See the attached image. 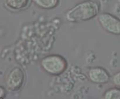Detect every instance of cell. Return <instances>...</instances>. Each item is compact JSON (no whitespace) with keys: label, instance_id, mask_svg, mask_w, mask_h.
I'll return each mask as SVG.
<instances>
[{"label":"cell","instance_id":"obj_1","mask_svg":"<svg viewBox=\"0 0 120 99\" xmlns=\"http://www.w3.org/2000/svg\"><path fill=\"white\" fill-rule=\"evenodd\" d=\"M101 3L97 0H84L78 2L64 13V18L70 23L90 20L100 13Z\"/></svg>","mask_w":120,"mask_h":99},{"label":"cell","instance_id":"obj_2","mask_svg":"<svg viewBox=\"0 0 120 99\" xmlns=\"http://www.w3.org/2000/svg\"><path fill=\"white\" fill-rule=\"evenodd\" d=\"M42 69L48 74L57 76L62 74L68 68V62L64 57L60 54H49L40 60Z\"/></svg>","mask_w":120,"mask_h":99},{"label":"cell","instance_id":"obj_3","mask_svg":"<svg viewBox=\"0 0 120 99\" xmlns=\"http://www.w3.org/2000/svg\"><path fill=\"white\" fill-rule=\"evenodd\" d=\"M98 24L106 33L120 35V19L109 12H101L97 16Z\"/></svg>","mask_w":120,"mask_h":99},{"label":"cell","instance_id":"obj_4","mask_svg":"<svg viewBox=\"0 0 120 99\" xmlns=\"http://www.w3.org/2000/svg\"><path fill=\"white\" fill-rule=\"evenodd\" d=\"M25 80V73L19 67L15 66L11 69L5 78V83L8 89L17 91L21 88Z\"/></svg>","mask_w":120,"mask_h":99},{"label":"cell","instance_id":"obj_5","mask_svg":"<svg viewBox=\"0 0 120 99\" xmlns=\"http://www.w3.org/2000/svg\"><path fill=\"white\" fill-rule=\"evenodd\" d=\"M87 77L90 82L96 84H106L111 79L107 70L101 66L90 68L87 72Z\"/></svg>","mask_w":120,"mask_h":99},{"label":"cell","instance_id":"obj_6","mask_svg":"<svg viewBox=\"0 0 120 99\" xmlns=\"http://www.w3.org/2000/svg\"><path fill=\"white\" fill-rule=\"evenodd\" d=\"M31 2L32 0H4V5L9 11L17 12L26 9Z\"/></svg>","mask_w":120,"mask_h":99},{"label":"cell","instance_id":"obj_7","mask_svg":"<svg viewBox=\"0 0 120 99\" xmlns=\"http://www.w3.org/2000/svg\"><path fill=\"white\" fill-rule=\"evenodd\" d=\"M60 1V0H32L36 7L46 10L55 9L59 5Z\"/></svg>","mask_w":120,"mask_h":99},{"label":"cell","instance_id":"obj_8","mask_svg":"<svg viewBox=\"0 0 120 99\" xmlns=\"http://www.w3.org/2000/svg\"><path fill=\"white\" fill-rule=\"evenodd\" d=\"M103 99H120V88L113 87L107 90L103 94Z\"/></svg>","mask_w":120,"mask_h":99},{"label":"cell","instance_id":"obj_9","mask_svg":"<svg viewBox=\"0 0 120 99\" xmlns=\"http://www.w3.org/2000/svg\"><path fill=\"white\" fill-rule=\"evenodd\" d=\"M112 84L116 87L120 88V71L113 75L111 79Z\"/></svg>","mask_w":120,"mask_h":99},{"label":"cell","instance_id":"obj_10","mask_svg":"<svg viewBox=\"0 0 120 99\" xmlns=\"http://www.w3.org/2000/svg\"><path fill=\"white\" fill-rule=\"evenodd\" d=\"M6 95V91L5 89L2 86L1 87V99H4V97H5Z\"/></svg>","mask_w":120,"mask_h":99}]
</instances>
